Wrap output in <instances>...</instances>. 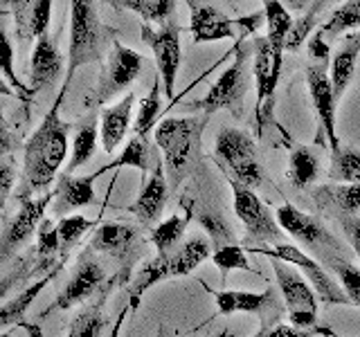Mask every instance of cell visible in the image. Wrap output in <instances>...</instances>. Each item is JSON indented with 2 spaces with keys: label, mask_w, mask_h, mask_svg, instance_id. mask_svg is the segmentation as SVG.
<instances>
[{
  "label": "cell",
  "mask_w": 360,
  "mask_h": 337,
  "mask_svg": "<svg viewBox=\"0 0 360 337\" xmlns=\"http://www.w3.org/2000/svg\"><path fill=\"white\" fill-rule=\"evenodd\" d=\"M307 50H309L311 61L329 65V59H331V48H329V43H326V39L322 37V34H318V32L313 34V37L309 39V43H307Z\"/></svg>",
  "instance_id": "cell-46"
},
{
  "label": "cell",
  "mask_w": 360,
  "mask_h": 337,
  "mask_svg": "<svg viewBox=\"0 0 360 337\" xmlns=\"http://www.w3.org/2000/svg\"><path fill=\"white\" fill-rule=\"evenodd\" d=\"M266 11V25H268V41L273 43L277 52L286 50V39L292 27L295 18L290 16V11L281 5V0H264Z\"/></svg>",
  "instance_id": "cell-34"
},
{
  "label": "cell",
  "mask_w": 360,
  "mask_h": 337,
  "mask_svg": "<svg viewBox=\"0 0 360 337\" xmlns=\"http://www.w3.org/2000/svg\"><path fill=\"white\" fill-rule=\"evenodd\" d=\"M18 202H20L18 211L5 223V230H3V241H0L3 261H9V258L39 232L41 223L45 218V209L54 202V191H50V194H45L41 198H22Z\"/></svg>",
  "instance_id": "cell-15"
},
{
  "label": "cell",
  "mask_w": 360,
  "mask_h": 337,
  "mask_svg": "<svg viewBox=\"0 0 360 337\" xmlns=\"http://www.w3.org/2000/svg\"><path fill=\"white\" fill-rule=\"evenodd\" d=\"M286 176L295 189H307L320 178V157L309 146H297L290 153Z\"/></svg>",
  "instance_id": "cell-30"
},
{
  "label": "cell",
  "mask_w": 360,
  "mask_h": 337,
  "mask_svg": "<svg viewBox=\"0 0 360 337\" xmlns=\"http://www.w3.org/2000/svg\"><path fill=\"white\" fill-rule=\"evenodd\" d=\"M318 11L320 9L311 7L307 16H302L292 22V27L288 32V39H286V50H292V52L300 50L302 45L313 37V27H315V22H318Z\"/></svg>",
  "instance_id": "cell-43"
},
{
  "label": "cell",
  "mask_w": 360,
  "mask_h": 337,
  "mask_svg": "<svg viewBox=\"0 0 360 337\" xmlns=\"http://www.w3.org/2000/svg\"><path fill=\"white\" fill-rule=\"evenodd\" d=\"M212 250L214 247H212V241L207 239V236H194V239H189L180 247H176L174 252L158 254L155 258H151V261H146L138 270L133 284L127 288L129 310L131 312L138 310L144 292L151 290L155 284H160V281H167V279L191 275L202 261H207V258L214 254Z\"/></svg>",
  "instance_id": "cell-3"
},
{
  "label": "cell",
  "mask_w": 360,
  "mask_h": 337,
  "mask_svg": "<svg viewBox=\"0 0 360 337\" xmlns=\"http://www.w3.org/2000/svg\"><path fill=\"white\" fill-rule=\"evenodd\" d=\"M275 216L281 225V230L290 234L295 241H300L304 247H311V250L324 254L326 258L340 256L345 252L342 241H338L320 220L304 213L295 205H281Z\"/></svg>",
  "instance_id": "cell-13"
},
{
  "label": "cell",
  "mask_w": 360,
  "mask_h": 337,
  "mask_svg": "<svg viewBox=\"0 0 360 337\" xmlns=\"http://www.w3.org/2000/svg\"><path fill=\"white\" fill-rule=\"evenodd\" d=\"M326 263H329V267L335 272V277L340 279V286L347 292L352 306L360 308V267L349 263L345 256H331V258H326Z\"/></svg>",
  "instance_id": "cell-40"
},
{
  "label": "cell",
  "mask_w": 360,
  "mask_h": 337,
  "mask_svg": "<svg viewBox=\"0 0 360 337\" xmlns=\"http://www.w3.org/2000/svg\"><path fill=\"white\" fill-rule=\"evenodd\" d=\"M160 84H162V77L158 74L153 79V86L149 90V95H146L140 101L138 115H135V121H133V131H135V135H140V138H146L149 131L155 126L158 117H160V110H162V104H160V93H162Z\"/></svg>",
  "instance_id": "cell-37"
},
{
  "label": "cell",
  "mask_w": 360,
  "mask_h": 337,
  "mask_svg": "<svg viewBox=\"0 0 360 337\" xmlns=\"http://www.w3.org/2000/svg\"><path fill=\"white\" fill-rule=\"evenodd\" d=\"M180 25L172 18L162 22L160 27H153L151 22L142 25V43L149 45L153 59L158 63V74L162 77V90L167 99L174 104L176 79L180 70Z\"/></svg>",
  "instance_id": "cell-12"
},
{
  "label": "cell",
  "mask_w": 360,
  "mask_h": 337,
  "mask_svg": "<svg viewBox=\"0 0 360 337\" xmlns=\"http://www.w3.org/2000/svg\"><path fill=\"white\" fill-rule=\"evenodd\" d=\"M93 254L95 252L86 250L82 256H79L75 275L61 288L59 295L52 299L50 306L41 312V317H45V315H50L54 310H70V308L79 306V303H84L86 299H90L101 286H104V281H106L104 265H101Z\"/></svg>",
  "instance_id": "cell-14"
},
{
  "label": "cell",
  "mask_w": 360,
  "mask_h": 337,
  "mask_svg": "<svg viewBox=\"0 0 360 337\" xmlns=\"http://www.w3.org/2000/svg\"><path fill=\"white\" fill-rule=\"evenodd\" d=\"M232 187V198H234V213L236 218L241 220L243 230H245V247H262V245H277V243H286L284 241V230L277 220V216L270 213V209L262 202L255 194V189L243 187L239 183L230 180Z\"/></svg>",
  "instance_id": "cell-6"
},
{
  "label": "cell",
  "mask_w": 360,
  "mask_h": 337,
  "mask_svg": "<svg viewBox=\"0 0 360 337\" xmlns=\"http://www.w3.org/2000/svg\"><path fill=\"white\" fill-rule=\"evenodd\" d=\"M214 155L219 166L228 173V180L250 189H257L264 183V168L259 162L255 140L245 131L223 126L214 142Z\"/></svg>",
  "instance_id": "cell-5"
},
{
  "label": "cell",
  "mask_w": 360,
  "mask_h": 337,
  "mask_svg": "<svg viewBox=\"0 0 360 337\" xmlns=\"http://www.w3.org/2000/svg\"><path fill=\"white\" fill-rule=\"evenodd\" d=\"M234 52H236L234 61L225 67L223 74L212 84L207 95L194 101V104H189V108L202 110V112H207V115L228 108L236 112V115H241L243 97L248 90V56H250V50H248L243 43H239L234 48Z\"/></svg>",
  "instance_id": "cell-9"
},
{
  "label": "cell",
  "mask_w": 360,
  "mask_h": 337,
  "mask_svg": "<svg viewBox=\"0 0 360 337\" xmlns=\"http://www.w3.org/2000/svg\"><path fill=\"white\" fill-rule=\"evenodd\" d=\"M270 265L275 270L277 286L284 306L288 312V322L297 329H315L318 326V292L307 284L295 265H290L281 258H270Z\"/></svg>",
  "instance_id": "cell-8"
},
{
  "label": "cell",
  "mask_w": 360,
  "mask_h": 337,
  "mask_svg": "<svg viewBox=\"0 0 360 337\" xmlns=\"http://www.w3.org/2000/svg\"><path fill=\"white\" fill-rule=\"evenodd\" d=\"M93 220L86 218V216H61L56 220V227H59V236H61V256L68 258L70 252L77 247V243L84 239L88 234V230H93Z\"/></svg>",
  "instance_id": "cell-39"
},
{
  "label": "cell",
  "mask_w": 360,
  "mask_h": 337,
  "mask_svg": "<svg viewBox=\"0 0 360 337\" xmlns=\"http://www.w3.org/2000/svg\"><path fill=\"white\" fill-rule=\"evenodd\" d=\"M345 39H347V41H352V43H356L358 48H360V29H358V32H352V34H345Z\"/></svg>",
  "instance_id": "cell-51"
},
{
  "label": "cell",
  "mask_w": 360,
  "mask_h": 337,
  "mask_svg": "<svg viewBox=\"0 0 360 337\" xmlns=\"http://www.w3.org/2000/svg\"><path fill=\"white\" fill-rule=\"evenodd\" d=\"M205 290L217 301L219 315H236V312H250L262 317V326L268 322V312H277L279 299L275 290L264 292H245V290H212L205 286Z\"/></svg>",
  "instance_id": "cell-18"
},
{
  "label": "cell",
  "mask_w": 360,
  "mask_h": 337,
  "mask_svg": "<svg viewBox=\"0 0 360 337\" xmlns=\"http://www.w3.org/2000/svg\"><path fill=\"white\" fill-rule=\"evenodd\" d=\"M106 29L97 16L95 0H70V45H68V72L63 88L68 90L79 67L101 59Z\"/></svg>",
  "instance_id": "cell-4"
},
{
  "label": "cell",
  "mask_w": 360,
  "mask_h": 337,
  "mask_svg": "<svg viewBox=\"0 0 360 337\" xmlns=\"http://www.w3.org/2000/svg\"><path fill=\"white\" fill-rule=\"evenodd\" d=\"M133 104H135V95L127 93V97H122L115 106L101 110L99 144L106 153L115 151L122 144V140L127 138V131L131 128V119H133Z\"/></svg>",
  "instance_id": "cell-24"
},
{
  "label": "cell",
  "mask_w": 360,
  "mask_h": 337,
  "mask_svg": "<svg viewBox=\"0 0 360 337\" xmlns=\"http://www.w3.org/2000/svg\"><path fill=\"white\" fill-rule=\"evenodd\" d=\"M59 270L61 267H54L50 270L48 275H43L39 281H34V284H30L22 292H18V295L14 299H7L5 301V306H3V315H0V322H3L5 329H9V326H14V324H22V317H25V312L30 310V306L34 303V299H37L43 288L50 284V281L59 275Z\"/></svg>",
  "instance_id": "cell-28"
},
{
  "label": "cell",
  "mask_w": 360,
  "mask_h": 337,
  "mask_svg": "<svg viewBox=\"0 0 360 337\" xmlns=\"http://www.w3.org/2000/svg\"><path fill=\"white\" fill-rule=\"evenodd\" d=\"M315 329H318V335H322V337H342L340 333H335L333 329H329V326L318 324V326H315Z\"/></svg>",
  "instance_id": "cell-49"
},
{
  "label": "cell",
  "mask_w": 360,
  "mask_h": 337,
  "mask_svg": "<svg viewBox=\"0 0 360 337\" xmlns=\"http://www.w3.org/2000/svg\"><path fill=\"white\" fill-rule=\"evenodd\" d=\"M169 180H167V171L162 160L155 162L151 176L142 183V189L135 202L129 207V211L138 218L144 227H151L153 223H158V218L162 216V211L167 207V198H169Z\"/></svg>",
  "instance_id": "cell-19"
},
{
  "label": "cell",
  "mask_w": 360,
  "mask_h": 337,
  "mask_svg": "<svg viewBox=\"0 0 360 337\" xmlns=\"http://www.w3.org/2000/svg\"><path fill=\"white\" fill-rule=\"evenodd\" d=\"M307 86H309V95H311V104L315 108V115L320 121V131L326 138L329 149L335 151L340 149V140H338V131H335V93L331 86V77L326 72L324 63H315L311 61L307 65Z\"/></svg>",
  "instance_id": "cell-16"
},
{
  "label": "cell",
  "mask_w": 360,
  "mask_h": 337,
  "mask_svg": "<svg viewBox=\"0 0 360 337\" xmlns=\"http://www.w3.org/2000/svg\"><path fill=\"white\" fill-rule=\"evenodd\" d=\"M255 48V63H252V77L257 88V104H255V117H257V131H262V112L264 104L273 101V95L279 84L281 63H284V52H277L268 37H257L252 41Z\"/></svg>",
  "instance_id": "cell-17"
},
{
  "label": "cell",
  "mask_w": 360,
  "mask_h": 337,
  "mask_svg": "<svg viewBox=\"0 0 360 337\" xmlns=\"http://www.w3.org/2000/svg\"><path fill=\"white\" fill-rule=\"evenodd\" d=\"M210 337H221V335H210Z\"/></svg>",
  "instance_id": "cell-53"
},
{
  "label": "cell",
  "mask_w": 360,
  "mask_h": 337,
  "mask_svg": "<svg viewBox=\"0 0 360 337\" xmlns=\"http://www.w3.org/2000/svg\"><path fill=\"white\" fill-rule=\"evenodd\" d=\"M313 200L320 209H335L338 213L360 211V185L358 183H331L313 189Z\"/></svg>",
  "instance_id": "cell-25"
},
{
  "label": "cell",
  "mask_w": 360,
  "mask_h": 337,
  "mask_svg": "<svg viewBox=\"0 0 360 337\" xmlns=\"http://www.w3.org/2000/svg\"><path fill=\"white\" fill-rule=\"evenodd\" d=\"M106 297H108V292L104 288V290H101L99 299L95 303H90V306H86L72 319L70 331H68V337H101V333H104V329L108 326V317L104 315Z\"/></svg>",
  "instance_id": "cell-31"
},
{
  "label": "cell",
  "mask_w": 360,
  "mask_h": 337,
  "mask_svg": "<svg viewBox=\"0 0 360 337\" xmlns=\"http://www.w3.org/2000/svg\"><path fill=\"white\" fill-rule=\"evenodd\" d=\"M358 54H360V48L347 39L333 54L329 77H331V86H333V93H335L338 101L342 99L345 90L349 88V84H352L354 72H356V63H358Z\"/></svg>",
  "instance_id": "cell-29"
},
{
  "label": "cell",
  "mask_w": 360,
  "mask_h": 337,
  "mask_svg": "<svg viewBox=\"0 0 360 337\" xmlns=\"http://www.w3.org/2000/svg\"><path fill=\"white\" fill-rule=\"evenodd\" d=\"M207 112L200 117H167L155 126V144L162 153V164L172 191H178L183 180L200 160V142Z\"/></svg>",
  "instance_id": "cell-2"
},
{
  "label": "cell",
  "mask_w": 360,
  "mask_h": 337,
  "mask_svg": "<svg viewBox=\"0 0 360 337\" xmlns=\"http://www.w3.org/2000/svg\"><path fill=\"white\" fill-rule=\"evenodd\" d=\"M189 5V32L194 37V43H217L223 39H234L239 37V29L243 34L257 32L259 25L266 20V11H255L250 16L243 18H228L219 11L217 7H212L200 0H187Z\"/></svg>",
  "instance_id": "cell-7"
},
{
  "label": "cell",
  "mask_w": 360,
  "mask_h": 337,
  "mask_svg": "<svg viewBox=\"0 0 360 337\" xmlns=\"http://www.w3.org/2000/svg\"><path fill=\"white\" fill-rule=\"evenodd\" d=\"M191 218H194V205H191V202H185L183 213H174V216H169L167 220L155 225L151 230L149 241L155 245L158 254H167V252L176 250Z\"/></svg>",
  "instance_id": "cell-26"
},
{
  "label": "cell",
  "mask_w": 360,
  "mask_h": 337,
  "mask_svg": "<svg viewBox=\"0 0 360 337\" xmlns=\"http://www.w3.org/2000/svg\"><path fill=\"white\" fill-rule=\"evenodd\" d=\"M108 3L115 9L133 11L151 25H162V22L172 20L176 11V0H108Z\"/></svg>",
  "instance_id": "cell-33"
},
{
  "label": "cell",
  "mask_w": 360,
  "mask_h": 337,
  "mask_svg": "<svg viewBox=\"0 0 360 337\" xmlns=\"http://www.w3.org/2000/svg\"><path fill=\"white\" fill-rule=\"evenodd\" d=\"M18 326H22V329H25V333H27L30 337H45L39 324H27V322H22V324H18Z\"/></svg>",
  "instance_id": "cell-48"
},
{
  "label": "cell",
  "mask_w": 360,
  "mask_h": 337,
  "mask_svg": "<svg viewBox=\"0 0 360 337\" xmlns=\"http://www.w3.org/2000/svg\"><path fill=\"white\" fill-rule=\"evenodd\" d=\"M144 56L135 52L127 45H122L117 39H112L108 59L104 63V70L99 74V81L95 88V97L90 99L93 106H104L117 95L127 93L133 86V81L142 74L144 70Z\"/></svg>",
  "instance_id": "cell-11"
},
{
  "label": "cell",
  "mask_w": 360,
  "mask_h": 337,
  "mask_svg": "<svg viewBox=\"0 0 360 337\" xmlns=\"http://www.w3.org/2000/svg\"><path fill=\"white\" fill-rule=\"evenodd\" d=\"M194 216L198 218L200 227L210 234V241H212L214 250H219V247H223V245L236 243L230 223L225 220V216L221 211H214L212 207H198V209H194Z\"/></svg>",
  "instance_id": "cell-38"
},
{
  "label": "cell",
  "mask_w": 360,
  "mask_h": 337,
  "mask_svg": "<svg viewBox=\"0 0 360 337\" xmlns=\"http://www.w3.org/2000/svg\"><path fill=\"white\" fill-rule=\"evenodd\" d=\"M338 223H340L347 243L352 245V250L360 258V216H356V213H338Z\"/></svg>",
  "instance_id": "cell-44"
},
{
  "label": "cell",
  "mask_w": 360,
  "mask_h": 337,
  "mask_svg": "<svg viewBox=\"0 0 360 337\" xmlns=\"http://www.w3.org/2000/svg\"><path fill=\"white\" fill-rule=\"evenodd\" d=\"M95 178L93 176H75V173H61L56 178L54 187V202L52 211L54 216H68L75 209H82L95 202Z\"/></svg>",
  "instance_id": "cell-22"
},
{
  "label": "cell",
  "mask_w": 360,
  "mask_h": 337,
  "mask_svg": "<svg viewBox=\"0 0 360 337\" xmlns=\"http://www.w3.org/2000/svg\"><path fill=\"white\" fill-rule=\"evenodd\" d=\"M356 27H360V0H347L345 5H340L329 16V20L318 29V34H322L329 41V39L345 37V34H349Z\"/></svg>",
  "instance_id": "cell-35"
},
{
  "label": "cell",
  "mask_w": 360,
  "mask_h": 337,
  "mask_svg": "<svg viewBox=\"0 0 360 337\" xmlns=\"http://www.w3.org/2000/svg\"><path fill=\"white\" fill-rule=\"evenodd\" d=\"M63 72V54L48 34L37 39L30 59V95L37 97L41 90L50 88Z\"/></svg>",
  "instance_id": "cell-20"
},
{
  "label": "cell",
  "mask_w": 360,
  "mask_h": 337,
  "mask_svg": "<svg viewBox=\"0 0 360 337\" xmlns=\"http://www.w3.org/2000/svg\"><path fill=\"white\" fill-rule=\"evenodd\" d=\"M212 261L221 270L223 277H228L232 270H241V272H250V270H252L250 263H248L245 250L239 243H230V245L219 247V250H214Z\"/></svg>",
  "instance_id": "cell-41"
},
{
  "label": "cell",
  "mask_w": 360,
  "mask_h": 337,
  "mask_svg": "<svg viewBox=\"0 0 360 337\" xmlns=\"http://www.w3.org/2000/svg\"><path fill=\"white\" fill-rule=\"evenodd\" d=\"M68 90L61 88L54 106L45 112V117L32 133V138L25 142L22 149V180L16 189V200L34 198L41 191L48 189L61 164L68 157V133L70 124L61 119V104Z\"/></svg>",
  "instance_id": "cell-1"
},
{
  "label": "cell",
  "mask_w": 360,
  "mask_h": 337,
  "mask_svg": "<svg viewBox=\"0 0 360 337\" xmlns=\"http://www.w3.org/2000/svg\"><path fill=\"white\" fill-rule=\"evenodd\" d=\"M331 183H358L360 185V151L352 146H340L331 151V166H329Z\"/></svg>",
  "instance_id": "cell-36"
},
{
  "label": "cell",
  "mask_w": 360,
  "mask_h": 337,
  "mask_svg": "<svg viewBox=\"0 0 360 337\" xmlns=\"http://www.w3.org/2000/svg\"><path fill=\"white\" fill-rule=\"evenodd\" d=\"M97 140H99V124L90 117L75 133L72 155H70V162H68V166H65V173H75L84 164H88L90 160H93L95 149H97Z\"/></svg>",
  "instance_id": "cell-32"
},
{
  "label": "cell",
  "mask_w": 360,
  "mask_h": 337,
  "mask_svg": "<svg viewBox=\"0 0 360 337\" xmlns=\"http://www.w3.org/2000/svg\"><path fill=\"white\" fill-rule=\"evenodd\" d=\"M0 41H3V54H0V59H3V77H5V81L11 84V88L16 90V97L20 101H25V104H30V101L34 99L30 95V86H25L18 79V74L14 72V45H11V39L7 37V34L3 32L0 34Z\"/></svg>",
  "instance_id": "cell-42"
},
{
  "label": "cell",
  "mask_w": 360,
  "mask_h": 337,
  "mask_svg": "<svg viewBox=\"0 0 360 337\" xmlns=\"http://www.w3.org/2000/svg\"><path fill=\"white\" fill-rule=\"evenodd\" d=\"M122 166H133L138 168V171L146 178V173L153 171L151 164V151H149V144H146V138H140V135H135V138H131L127 142V146H124V151L117 155V160H112L108 164H104L101 168H97L95 173H90L95 180L99 176H104L108 171H115V168H122Z\"/></svg>",
  "instance_id": "cell-27"
},
{
  "label": "cell",
  "mask_w": 360,
  "mask_h": 337,
  "mask_svg": "<svg viewBox=\"0 0 360 337\" xmlns=\"http://www.w3.org/2000/svg\"><path fill=\"white\" fill-rule=\"evenodd\" d=\"M138 247V230L124 223H104L95 230L86 250L95 254H108L117 261L127 263L129 256Z\"/></svg>",
  "instance_id": "cell-21"
},
{
  "label": "cell",
  "mask_w": 360,
  "mask_h": 337,
  "mask_svg": "<svg viewBox=\"0 0 360 337\" xmlns=\"http://www.w3.org/2000/svg\"><path fill=\"white\" fill-rule=\"evenodd\" d=\"M14 180H16V164H14V160H11L9 155H5L3 168H0V200H3V205H5L9 194H11Z\"/></svg>",
  "instance_id": "cell-47"
},
{
  "label": "cell",
  "mask_w": 360,
  "mask_h": 337,
  "mask_svg": "<svg viewBox=\"0 0 360 337\" xmlns=\"http://www.w3.org/2000/svg\"><path fill=\"white\" fill-rule=\"evenodd\" d=\"M14 29L20 41L39 39L48 34L52 18V0H9Z\"/></svg>",
  "instance_id": "cell-23"
},
{
  "label": "cell",
  "mask_w": 360,
  "mask_h": 337,
  "mask_svg": "<svg viewBox=\"0 0 360 337\" xmlns=\"http://www.w3.org/2000/svg\"><path fill=\"white\" fill-rule=\"evenodd\" d=\"M318 329H297V326H288V324H270L262 326L255 337H315Z\"/></svg>",
  "instance_id": "cell-45"
},
{
  "label": "cell",
  "mask_w": 360,
  "mask_h": 337,
  "mask_svg": "<svg viewBox=\"0 0 360 337\" xmlns=\"http://www.w3.org/2000/svg\"><path fill=\"white\" fill-rule=\"evenodd\" d=\"M248 252H257V254H264L268 258H281L290 265L300 267L307 279L311 281V286L318 292L320 301L324 306H352L349 301L347 292L342 290V286L326 272V270L311 258L307 252H302L300 247L290 245V243H277V245H262V247H250Z\"/></svg>",
  "instance_id": "cell-10"
},
{
  "label": "cell",
  "mask_w": 360,
  "mask_h": 337,
  "mask_svg": "<svg viewBox=\"0 0 360 337\" xmlns=\"http://www.w3.org/2000/svg\"><path fill=\"white\" fill-rule=\"evenodd\" d=\"M155 337H172V333H169V329H167L165 324H160V329H158Z\"/></svg>",
  "instance_id": "cell-52"
},
{
  "label": "cell",
  "mask_w": 360,
  "mask_h": 337,
  "mask_svg": "<svg viewBox=\"0 0 360 337\" xmlns=\"http://www.w3.org/2000/svg\"><path fill=\"white\" fill-rule=\"evenodd\" d=\"M307 3H313V7H315V9H320V7H324L326 3H329V0H307ZM302 7H304V0L297 5V9H302Z\"/></svg>",
  "instance_id": "cell-50"
}]
</instances>
